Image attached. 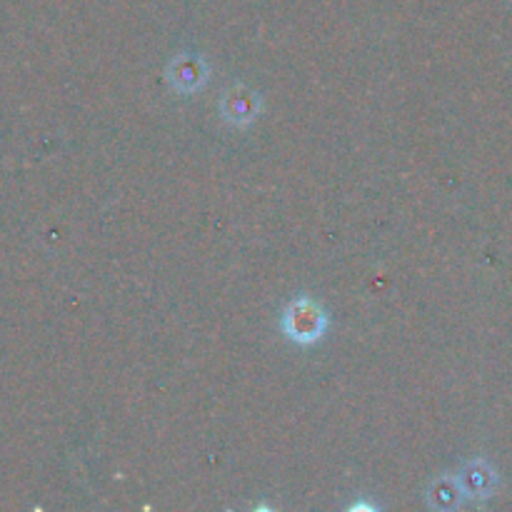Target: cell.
Here are the masks:
<instances>
[{
  "instance_id": "obj_5",
  "label": "cell",
  "mask_w": 512,
  "mask_h": 512,
  "mask_svg": "<svg viewBox=\"0 0 512 512\" xmlns=\"http://www.w3.org/2000/svg\"><path fill=\"white\" fill-rule=\"evenodd\" d=\"M425 500H428L430 510L450 512L458 510L465 503V495L460 490V483L455 475H438L435 480H430V485L425 488Z\"/></svg>"
},
{
  "instance_id": "obj_2",
  "label": "cell",
  "mask_w": 512,
  "mask_h": 512,
  "mask_svg": "<svg viewBox=\"0 0 512 512\" xmlns=\"http://www.w3.org/2000/svg\"><path fill=\"white\" fill-rule=\"evenodd\" d=\"M163 75L165 83L175 95L190 98V95H198L210 83L213 68H210L208 58L200 53H175L165 63Z\"/></svg>"
},
{
  "instance_id": "obj_3",
  "label": "cell",
  "mask_w": 512,
  "mask_h": 512,
  "mask_svg": "<svg viewBox=\"0 0 512 512\" xmlns=\"http://www.w3.org/2000/svg\"><path fill=\"white\" fill-rule=\"evenodd\" d=\"M263 115V95L248 83H233L220 95V118L235 130H248Z\"/></svg>"
},
{
  "instance_id": "obj_1",
  "label": "cell",
  "mask_w": 512,
  "mask_h": 512,
  "mask_svg": "<svg viewBox=\"0 0 512 512\" xmlns=\"http://www.w3.org/2000/svg\"><path fill=\"white\" fill-rule=\"evenodd\" d=\"M280 328H283L285 338L295 345H310L320 343L330 328V315L323 305L310 295H298L290 300L280 315Z\"/></svg>"
},
{
  "instance_id": "obj_4",
  "label": "cell",
  "mask_w": 512,
  "mask_h": 512,
  "mask_svg": "<svg viewBox=\"0 0 512 512\" xmlns=\"http://www.w3.org/2000/svg\"><path fill=\"white\" fill-rule=\"evenodd\" d=\"M463 490L465 500H488L493 498L495 490H498L500 478L498 470L488 463L485 458H473L460 468V473L455 475Z\"/></svg>"
}]
</instances>
